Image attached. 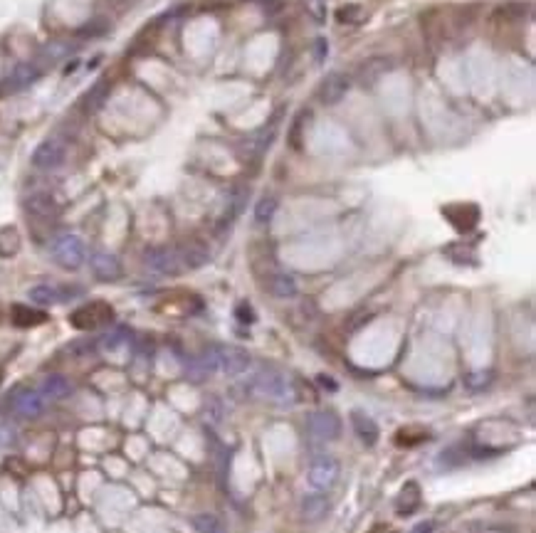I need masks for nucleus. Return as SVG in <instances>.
Listing matches in <instances>:
<instances>
[{
  "label": "nucleus",
  "mask_w": 536,
  "mask_h": 533,
  "mask_svg": "<svg viewBox=\"0 0 536 533\" xmlns=\"http://www.w3.org/2000/svg\"><path fill=\"white\" fill-rule=\"evenodd\" d=\"M216 363L225 375H243L253 365V355L238 346H216Z\"/></svg>",
  "instance_id": "nucleus-5"
},
{
  "label": "nucleus",
  "mask_w": 536,
  "mask_h": 533,
  "mask_svg": "<svg viewBox=\"0 0 536 533\" xmlns=\"http://www.w3.org/2000/svg\"><path fill=\"white\" fill-rule=\"evenodd\" d=\"M178 257L183 269H201L211 262V250L206 242L201 240H188L178 247Z\"/></svg>",
  "instance_id": "nucleus-13"
},
{
  "label": "nucleus",
  "mask_w": 536,
  "mask_h": 533,
  "mask_svg": "<svg viewBox=\"0 0 536 533\" xmlns=\"http://www.w3.org/2000/svg\"><path fill=\"white\" fill-rule=\"evenodd\" d=\"M267 289H270V294L277 296V299H292V296H297V292H299L297 279L287 272L272 274L270 282H267Z\"/></svg>",
  "instance_id": "nucleus-19"
},
{
  "label": "nucleus",
  "mask_w": 536,
  "mask_h": 533,
  "mask_svg": "<svg viewBox=\"0 0 536 533\" xmlns=\"http://www.w3.org/2000/svg\"><path fill=\"white\" fill-rule=\"evenodd\" d=\"M25 210H28L32 218L47 220V218H55L57 215V203L50 193L37 191V193H30V196L25 198Z\"/></svg>",
  "instance_id": "nucleus-17"
},
{
  "label": "nucleus",
  "mask_w": 536,
  "mask_h": 533,
  "mask_svg": "<svg viewBox=\"0 0 536 533\" xmlns=\"http://www.w3.org/2000/svg\"><path fill=\"white\" fill-rule=\"evenodd\" d=\"M277 208H280V200H277L275 196L260 198V200H257V205H255V220H257L260 225H267L272 218H275Z\"/></svg>",
  "instance_id": "nucleus-27"
},
{
  "label": "nucleus",
  "mask_w": 536,
  "mask_h": 533,
  "mask_svg": "<svg viewBox=\"0 0 536 533\" xmlns=\"http://www.w3.org/2000/svg\"><path fill=\"white\" fill-rule=\"evenodd\" d=\"M351 427H353V432H356V437L366 447H373L378 442L380 430H378V425L373 422V417H368V415L353 410L351 412Z\"/></svg>",
  "instance_id": "nucleus-18"
},
{
  "label": "nucleus",
  "mask_w": 536,
  "mask_h": 533,
  "mask_svg": "<svg viewBox=\"0 0 536 533\" xmlns=\"http://www.w3.org/2000/svg\"><path fill=\"white\" fill-rule=\"evenodd\" d=\"M250 392L260 400L270 402H287L292 397V385L284 378L280 370H260L253 380H250Z\"/></svg>",
  "instance_id": "nucleus-1"
},
{
  "label": "nucleus",
  "mask_w": 536,
  "mask_h": 533,
  "mask_svg": "<svg viewBox=\"0 0 536 533\" xmlns=\"http://www.w3.org/2000/svg\"><path fill=\"white\" fill-rule=\"evenodd\" d=\"M361 15H363L361 5H353V3L336 10V20H339V23H358V20H361Z\"/></svg>",
  "instance_id": "nucleus-30"
},
{
  "label": "nucleus",
  "mask_w": 536,
  "mask_h": 533,
  "mask_svg": "<svg viewBox=\"0 0 536 533\" xmlns=\"http://www.w3.org/2000/svg\"><path fill=\"white\" fill-rule=\"evenodd\" d=\"M64 156H67V148H64L60 138H45L40 146L32 151V166L40 171H52L64 163Z\"/></svg>",
  "instance_id": "nucleus-7"
},
{
  "label": "nucleus",
  "mask_w": 536,
  "mask_h": 533,
  "mask_svg": "<svg viewBox=\"0 0 536 533\" xmlns=\"http://www.w3.org/2000/svg\"><path fill=\"white\" fill-rule=\"evenodd\" d=\"M304 121H309V111H302V114L297 116V121H294V126H292V136H289V143H292L294 148H302V126H304Z\"/></svg>",
  "instance_id": "nucleus-31"
},
{
  "label": "nucleus",
  "mask_w": 536,
  "mask_h": 533,
  "mask_svg": "<svg viewBox=\"0 0 536 533\" xmlns=\"http://www.w3.org/2000/svg\"><path fill=\"white\" fill-rule=\"evenodd\" d=\"M111 319H114V309L106 301H89V304L79 306L77 311H72L69 324L77 331H96V328L111 324Z\"/></svg>",
  "instance_id": "nucleus-2"
},
{
  "label": "nucleus",
  "mask_w": 536,
  "mask_h": 533,
  "mask_svg": "<svg viewBox=\"0 0 536 533\" xmlns=\"http://www.w3.org/2000/svg\"><path fill=\"white\" fill-rule=\"evenodd\" d=\"M235 316H238L240 324H253V321H255V314H253V309H250V304H238Z\"/></svg>",
  "instance_id": "nucleus-33"
},
{
  "label": "nucleus",
  "mask_w": 536,
  "mask_h": 533,
  "mask_svg": "<svg viewBox=\"0 0 536 533\" xmlns=\"http://www.w3.org/2000/svg\"><path fill=\"white\" fill-rule=\"evenodd\" d=\"M418 506H420V487L415 482H408L403 487V492H400V497L395 499V514L410 516Z\"/></svg>",
  "instance_id": "nucleus-22"
},
{
  "label": "nucleus",
  "mask_w": 536,
  "mask_h": 533,
  "mask_svg": "<svg viewBox=\"0 0 536 533\" xmlns=\"http://www.w3.org/2000/svg\"><path fill=\"white\" fill-rule=\"evenodd\" d=\"M433 531H435V524H433V521H423V524H418L410 533H433Z\"/></svg>",
  "instance_id": "nucleus-35"
},
{
  "label": "nucleus",
  "mask_w": 536,
  "mask_h": 533,
  "mask_svg": "<svg viewBox=\"0 0 536 533\" xmlns=\"http://www.w3.org/2000/svg\"><path fill=\"white\" fill-rule=\"evenodd\" d=\"M492 380H495L492 370H470V373L465 375V387L472 392H480V390H485V387H490Z\"/></svg>",
  "instance_id": "nucleus-29"
},
{
  "label": "nucleus",
  "mask_w": 536,
  "mask_h": 533,
  "mask_svg": "<svg viewBox=\"0 0 536 533\" xmlns=\"http://www.w3.org/2000/svg\"><path fill=\"white\" fill-rule=\"evenodd\" d=\"M0 383H3V373H0Z\"/></svg>",
  "instance_id": "nucleus-38"
},
{
  "label": "nucleus",
  "mask_w": 536,
  "mask_h": 533,
  "mask_svg": "<svg viewBox=\"0 0 536 533\" xmlns=\"http://www.w3.org/2000/svg\"><path fill=\"white\" fill-rule=\"evenodd\" d=\"M15 440V430H13V425L8 422V420H3L0 417V450L3 447H8L10 442Z\"/></svg>",
  "instance_id": "nucleus-32"
},
{
  "label": "nucleus",
  "mask_w": 536,
  "mask_h": 533,
  "mask_svg": "<svg viewBox=\"0 0 536 533\" xmlns=\"http://www.w3.org/2000/svg\"><path fill=\"white\" fill-rule=\"evenodd\" d=\"M89 265H92L94 277L101 282H116L121 277V262L111 252H94L89 257Z\"/></svg>",
  "instance_id": "nucleus-14"
},
{
  "label": "nucleus",
  "mask_w": 536,
  "mask_h": 533,
  "mask_svg": "<svg viewBox=\"0 0 536 533\" xmlns=\"http://www.w3.org/2000/svg\"><path fill=\"white\" fill-rule=\"evenodd\" d=\"M10 319H13V324L18 328H32V326H40L47 321V314L40 309H32V306H25V304H15L13 311H10Z\"/></svg>",
  "instance_id": "nucleus-20"
},
{
  "label": "nucleus",
  "mask_w": 536,
  "mask_h": 533,
  "mask_svg": "<svg viewBox=\"0 0 536 533\" xmlns=\"http://www.w3.org/2000/svg\"><path fill=\"white\" fill-rule=\"evenodd\" d=\"M52 260L57 262L62 269H79L87 260V247L79 240L77 235H60L55 242H52Z\"/></svg>",
  "instance_id": "nucleus-3"
},
{
  "label": "nucleus",
  "mask_w": 536,
  "mask_h": 533,
  "mask_svg": "<svg viewBox=\"0 0 536 533\" xmlns=\"http://www.w3.org/2000/svg\"><path fill=\"white\" fill-rule=\"evenodd\" d=\"M193 529H196V533H228L223 521L213 514H198L193 519Z\"/></svg>",
  "instance_id": "nucleus-28"
},
{
  "label": "nucleus",
  "mask_w": 536,
  "mask_h": 533,
  "mask_svg": "<svg viewBox=\"0 0 536 533\" xmlns=\"http://www.w3.org/2000/svg\"><path fill=\"white\" fill-rule=\"evenodd\" d=\"M390 69H393V59L390 57H383V55L368 57L358 64L356 79L361 87H373V84H378L380 79H383V74L390 72Z\"/></svg>",
  "instance_id": "nucleus-9"
},
{
  "label": "nucleus",
  "mask_w": 536,
  "mask_h": 533,
  "mask_svg": "<svg viewBox=\"0 0 536 533\" xmlns=\"http://www.w3.org/2000/svg\"><path fill=\"white\" fill-rule=\"evenodd\" d=\"M109 82L106 79H99V82H94L92 87H89L87 91H84V96L79 99V111L87 116L96 114V111L104 106V101L109 99Z\"/></svg>",
  "instance_id": "nucleus-15"
},
{
  "label": "nucleus",
  "mask_w": 536,
  "mask_h": 533,
  "mask_svg": "<svg viewBox=\"0 0 536 533\" xmlns=\"http://www.w3.org/2000/svg\"><path fill=\"white\" fill-rule=\"evenodd\" d=\"M428 440H430V432L420 427H403L395 432V445L398 447H415L420 442H428Z\"/></svg>",
  "instance_id": "nucleus-26"
},
{
  "label": "nucleus",
  "mask_w": 536,
  "mask_h": 533,
  "mask_svg": "<svg viewBox=\"0 0 536 533\" xmlns=\"http://www.w3.org/2000/svg\"><path fill=\"white\" fill-rule=\"evenodd\" d=\"M371 319H373V314H361L356 321H351V324H348V328H351V331H356V328H361L363 324H368Z\"/></svg>",
  "instance_id": "nucleus-34"
},
{
  "label": "nucleus",
  "mask_w": 536,
  "mask_h": 533,
  "mask_svg": "<svg viewBox=\"0 0 536 533\" xmlns=\"http://www.w3.org/2000/svg\"><path fill=\"white\" fill-rule=\"evenodd\" d=\"M10 407H13V412L20 415V417L32 420L45 410V397H42L40 390H18L13 395V400H10Z\"/></svg>",
  "instance_id": "nucleus-12"
},
{
  "label": "nucleus",
  "mask_w": 536,
  "mask_h": 533,
  "mask_svg": "<svg viewBox=\"0 0 536 533\" xmlns=\"http://www.w3.org/2000/svg\"><path fill=\"white\" fill-rule=\"evenodd\" d=\"M307 432L316 442H334L341 435V420L331 410H319L307 417Z\"/></svg>",
  "instance_id": "nucleus-6"
},
{
  "label": "nucleus",
  "mask_w": 536,
  "mask_h": 533,
  "mask_svg": "<svg viewBox=\"0 0 536 533\" xmlns=\"http://www.w3.org/2000/svg\"><path fill=\"white\" fill-rule=\"evenodd\" d=\"M262 8L267 10V13H277V10L282 8L280 0H262Z\"/></svg>",
  "instance_id": "nucleus-36"
},
{
  "label": "nucleus",
  "mask_w": 536,
  "mask_h": 533,
  "mask_svg": "<svg viewBox=\"0 0 536 533\" xmlns=\"http://www.w3.org/2000/svg\"><path fill=\"white\" fill-rule=\"evenodd\" d=\"M348 87H351V79H348L344 72H331L321 79L316 94H319V101L324 106H334L348 94Z\"/></svg>",
  "instance_id": "nucleus-8"
},
{
  "label": "nucleus",
  "mask_w": 536,
  "mask_h": 533,
  "mask_svg": "<svg viewBox=\"0 0 536 533\" xmlns=\"http://www.w3.org/2000/svg\"><path fill=\"white\" fill-rule=\"evenodd\" d=\"M339 462L331 455H319L309 465V487L316 492H329L339 482Z\"/></svg>",
  "instance_id": "nucleus-4"
},
{
  "label": "nucleus",
  "mask_w": 536,
  "mask_h": 533,
  "mask_svg": "<svg viewBox=\"0 0 536 533\" xmlns=\"http://www.w3.org/2000/svg\"><path fill=\"white\" fill-rule=\"evenodd\" d=\"M28 296L40 306H50V304H57V301H64V294L57 287H52V284H37V287L30 289Z\"/></svg>",
  "instance_id": "nucleus-25"
},
{
  "label": "nucleus",
  "mask_w": 536,
  "mask_h": 533,
  "mask_svg": "<svg viewBox=\"0 0 536 533\" xmlns=\"http://www.w3.org/2000/svg\"><path fill=\"white\" fill-rule=\"evenodd\" d=\"M146 265L153 269L156 274H181V257L178 250H171V247H156V250L146 252Z\"/></svg>",
  "instance_id": "nucleus-11"
},
{
  "label": "nucleus",
  "mask_w": 536,
  "mask_h": 533,
  "mask_svg": "<svg viewBox=\"0 0 536 533\" xmlns=\"http://www.w3.org/2000/svg\"><path fill=\"white\" fill-rule=\"evenodd\" d=\"M40 392L45 400H62L72 392V383L64 375H47L40 385Z\"/></svg>",
  "instance_id": "nucleus-21"
},
{
  "label": "nucleus",
  "mask_w": 536,
  "mask_h": 533,
  "mask_svg": "<svg viewBox=\"0 0 536 533\" xmlns=\"http://www.w3.org/2000/svg\"><path fill=\"white\" fill-rule=\"evenodd\" d=\"M20 245H23V240H20V233L18 228H13V225H5V228H0V257H15L20 252Z\"/></svg>",
  "instance_id": "nucleus-24"
},
{
  "label": "nucleus",
  "mask_w": 536,
  "mask_h": 533,
  "mask_svg": "<svg viewBox=\"0 0 536 533\" xmlns=\"http://www.w3.org/2000/svg\"><path fill=\"white\" fill-rule=\"evenodd\" d=\"M326 511H329V502L324 494H309L302 499V516L307 521H319Z\"/></svg>",
  "instance_id": "nucleus-23"
},
{
  "label": "nucleus",
  "mask_w": 536,
  "mask_h": 533,
  "mask_svg": "<svg viewBox=\"0 0 536 533\" xmlns=\"http://www.w3.org/2000/svg\"><path fill=\"white\" fill-rule=\"evenodd\" d=\"M37 77H40V69H37L35 64H20V67H15L13 72L8 74V79L0 84V89H3V91H20V89L30 87L32 82H37Z\"/></svg>",
  "instance_id": "nucleus-16"
},
{
  "label": "nucleus",
  "mask_w": 536,
  "mask_h": 533,
  "mask_svg": "<svg viewBox=\"0 0 536 533\" xmlns=\"http://www.w3.org/2000/svg\"><path fill=\"white\" fill-rule=\"evenodd\" d=\"M443 215L450 220L457 233H470L477 223H480V208L472 203H455V205L443 208Z\"/></svg>",
  "instance_id": "nucleus-10"
},
{
  "label": "nucleus",
  "mask_w": 536,
  "mask_h": 533,
  "mask_svg": "<svg viewBox=\"0 0 536 533\" xmlns=\"http://www.w3.org/2000/svg\"><path fill=\"white\" fill-rule=\"evenodd\" d=\"M319 383L324 385V387H329V390H336V383L329 378V375H319Z\"/></svg>",
  "instance_id": "nucleus-37"
}]
</instances>
